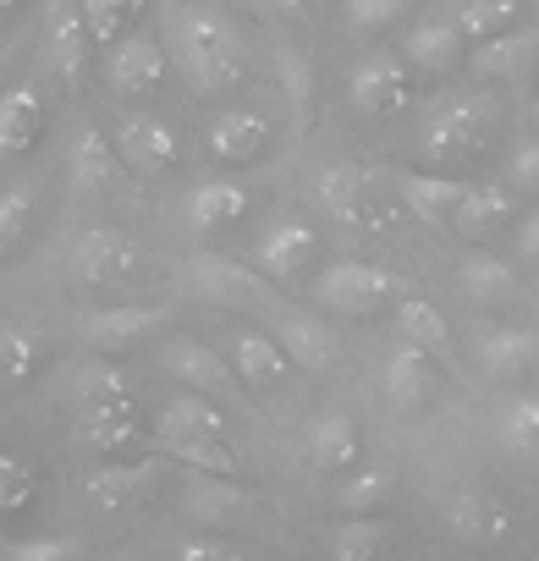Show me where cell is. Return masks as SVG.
Masks as SVG:
<instances>
[{
  "label": "cell",
  "mask_w": 539,
  "mask_h": 561,
  "mask_svg": "<svg viewBox=\"0 0 539 561\" xmlns=\"http://www.w3.org/2000/svg\"><path fill=\"white\" fill-rule=\"evenodd\" d=\"M165 56L193 83V94H226L248 72L237 28L220 12H209V7H187V12H176L165 23Z\"/></svg>",
  "instance_id": "6da1fadb"
},
{
  "label": "cell",
  "mask_w": 539,
  "mask_h": 561,
  "mask_svg": "<svg viewBox=\"0 0 539 561\" xmlns=\"http://www.w3.org/2000/svg\"><path fill=\"white\" fill-rule=\"evenodd\" d=\"M495 127H501V105L484 100V94H462V100L440 105V111L424 122L418 154H424L435 171L451 176V165H468V160H479V154L490 149Z\"/></svg>",
  "instance_id": "7a4b0ae2"
},
{
  "label": "cell",
  "mask_w": 539,
  "mask_h": 561,
  "mask_svg": "<svg viewBox=\"0 0 539 561\" xmlns=\"http://www.w3.org/2000/svg\"><path fill=\"white\" fill-rule=\"evenodd\" d=\"M309 287H314L320 314H331V320H375V314L397 309V298H402V280L369 259H336Z\"/></svg>",
  "instance_id": "3957f363"
},
{
  "label": "cell",
  "mask_w": 539,
  "mask_h": 561,
  "mask_svg": "<svg viewBox=\"0 0 539 561\" xmlns=\"http://www.w3.org/2000/svg\"><path fill=\"white\" fill-rule=\"evenodd\" d=\"M72 280L83 293H111V287H133L138 270H144V248L116 231V226H89L78 242H72Z\"/></svg>",
  "instance_id": "277c9868"
},
{
  "label": "cell",
  "mask_w": 539,
  "mask_h": 561,
  "mask_svg": "<svg viewBox=\"0 0 539 561\" xmlns=\"http://www.w3.org/2000/svg\"><path fill=\"white\" fill-rule=\"evenodd\" d=\"M320 259H325V237L298 220V215H282V220H270L253 242V270L270 275V280H282V287H298V280L320 275Z\"/></svg>",
  "instance_id": "5b68a950"
},
{
  "label": "cell",
  "mask_w": 539,
  "mask_h": 561,
  "mask_svg": "<svg viewBox=\"0 0 539 561\" xmlns=\"http://www.w3.org/2000/svg\"><path fill=\"white\" fill-rule=\"evenodd\" d=\"M165 72H171L165 39L149 34V28H127V34L105 50V83H111V94H122V100H149V94H160Z\"/></svg>",
  "instance_id": "8992f818"
},
{
  "label": "cell",
  "mask_w": 539,
  "mask_h": 561,
  "mask_svg": "<svg viewBox=\"0 0 539 561\" xmlns=\"http://www.w3.org/2000/svg\"><path fill=\"white\" fill-rule=\"evenodd\" d=\"M144 440V419L138 402H116V408H78L72 413V451L89 462H127V451Z\"/></svg>",
  "instance_id": "52a82bcc"
},
{
  "label": "cell",
  "mask_w": 539,
  "mask_h": 561,
  "mask_svg": "<svg viewBox=\"0 0 539 561\" xmlns=\"http://www.w3.org/2000/svg\"><path fill=\"white\" fill-rule=\"evenodd\" d=\"M446 528H451V539H462L473 550H495V545H506L517 534V512H512V501L501 490H479L473 484V490H457L446 501Z\"/></svg>",
  "instance_id": "ba28073f"
},
{
  "label": "cell",
  "mask_w": 539,
  "mask_h": 561,
  "mask_svg": "<svg viewBox=\"0 0 539 561\" xmlns=\"http://www.w3.org/2000/svg\"><path fill=\"white\" fill-rule=\"evenodd\" d=\"M111 144H116L122 165H127L133 176H144V182L171 176V171L182 165V138H176V127L160 122V116H122V127L111 133Z\"/></svg>",
  "instance_id": "9c48e42d"
},
{
  "label": "cell",
  "mask_w": 539,
  "mask_h": 561,
  "mask_svg": "<svg viewBox=\"0 0 539 561\" xmlns=\"http://www.w3.org/2000/svg\"><path fill=\"white\" fill-rule=\"evenodd\" d=\"M276 342H282V353H287L298 369H309V375H336V369H342V336H336V325H325L320 314H303V309L276 314Z\"/></svg>",
  "instance_id": "30bf717a"
},
{
  "label": "cell",
  "mask_w": 539,
  "mask_h": 561,
  "mask_svg": "<svg viewBox=\"0 0 539 561\" xmlns=\"http://www.w3.org/2000/svg\"><path fill=\"white\" fill-rule=\"evenodd\" d=\"M375 171L364 165H331L320 176V204L347 226V231H375L380 226V193H375Z\"/></svg>",
  "instance_id": "8fae6325"
},
{
  "label": "cell",
  "mask_w": 539,
  "mask_h": 561,
  "mask_svg": "<svg viewBox=\"0 0 539 561\" xmlns=\"http://www.w3.org/2000/svg\"><path fill=\"white\" fill-rule=\"evenodd\" d=\"M154 358H160V369H165L176 386H187V391H198V397H220V391L237 386L231 364H226L215 347L193 342V336H165Z\"/></svg>",
  "instance_id": "7c38bea8"
},
{
  "label": "cell",
  "mask_w": 539,
  "mask_h": 561,
  "mask_svg": "<svg viewBox=\"0 0 539 561\" xmlns=\"http://www.w3.org/2000/svg\"><path fill=\"white\" fill-rule=\"evenodd\" d=\"M231 375H237V386L242 391H253V397H264V391H276L282 380H287V353H282V342L270 336V331H253V325H237L231 331Z\"/></svg>",
  "instance_id": "4fadbf2b"
},
{
  "label": "cell",
  "mask_w": 539,
  "mask_h": 561,
  "mask_svg": "<svg viewBox=\"0 0 539 561\" xmlns=\"http://www.w3.org/2000/svg\"><path fill=\"white\" fill-rule=\"evenodd\" d=\"M512 226H517V193L506 182H468V193L451 215V231L462 242H490Z\"/></svg>",
  "instance_id": "5bb4252c"
},
{
  "label": "cell",
  "mask_w": 539,
  "mask_h": 561,
  "mask_svg": "<svg viewBox=\"0 0 539 561\" xmlns=\"http://www.w3.org/2000/svg\"><path fill=\"white\" fill-rule=\"evenodd\" d=\"M408 94H413V78H408V67H402L397 56H375V61H364V67L353 72V105H358V116H369V122L402 116V111H408Z\"/></svg>",
  "instance_id": "9a60e30c"
},
{
  "label": "cell",
  "mask_w": 539,
  "mask_h": 561,
  "mask_svg": "<svg viewBox=\"0 0 539 561\" xmlns=\"http://www.w3.org/2000/svg\"><path fill=\"white\" fill-rule=\"evenodd\" d=\"M45 56L56 67V78L67 89H83L89 78V61H94V39H89V23L78 12V0H61L50 12V28H45Z\"/></svg>",
  "instance_id": "2e32d148"
},
{
  "label": "cell",
  "mask_w": 539,
  "mask_h": 561,
  "mask_svg": "<svg viewBox=\"0 0 539 561\" xmlns=\"http://www.w3.org/2000/svg\"><path fill=\"white\" fill-rule=\"evenodd\" d=\"M380 391L397 413H424L429 397H435V358L418 353L413 342L391 347L386 353V369H380Z\"/></svg>",
  "instance_id": "e0dca14e"
},
{
  "label": "cell",
  "mask_w": 539,
  "mask_h": 561,
  "mask_svg": "<svg viewBox=\"0 0 539 561\" xmlns=\"http://www.w3.org/2000/svg\"><path fill=\"white\" fill-rule=\"evenodd\" d=\"M182 440H231L226 413L198 391H182L154 413V446H182Z\"/></svg>",
  "instance_id": "ac0fdd59"
},
{
  "label": "cell",
  "mask_w": 539,
  "mask_h": 561,
  "mask_svg": "<svg viewBox=\"0 0 539 561\" xmlns=\"http://www.w3.org/2000/svg\"><path fill=\"white\" fill-rule=\"evenodd\" d=\"M397 193L413 209V220H424L429 231H451V215H457L468 182H457L446 171H397Z\"/></svg>",
  "instance_id": "d6986e66"
},
{
  "label": "cell",
  "mask_w": 539,
  "mask_h": 561,
  "mask_svg": "<svg viewBox=\"0 0 539 561\" xmlns=\"http://www.w3.org/2000/svg\"><path fill=\"white\" fill-rule=\"evenodd\" d=\"M479 369L501 386H517L523 375L539 369V331L523 325H490L479 331Z\"/></svg>",
  "instance_id": "ffe728a7"
},
{
  "label": "cell",
  "mask_w": 539,
  "mask_h": 561,
  "mask_svg": "<svg viewBox=\"0 0 539 561\" xmlns=\"http://www.w3.org/2000/svg\"><path fill=\"white\" fill-rule=\"evenodd\" d=\"M270 138H276V127H270L264 111H220L209 122V154L220 165H253V160H264Z\"/></svg>",
  "instance_id": "44dd1931"
},
{
  "label": "cell",
  "mask_w": 539,
  "mask_h": 561,
  "mask_svg": "<svg viewBox=\"0 0 539 561\" xmlns=\"http://www.w3.org/2000/svg\"><path fill=\"white\" fill-rule=\"evenodd\" d=\"M165 314L160 309H94V314H83L78 320V336H83V347L89 353H127V347H138L144 336H154V325H160Z\"/></svg>",
  "instance_id": "7402d4cb"
},
{
  "label": "cell",
  "mask_w": 539,
  "mask_h": 561,
  "mask_svg": "<svg viewBox=\"0 0 539 561\" xmlns=\"http://www.w3.org/2000/svg\"><path fill=\"white\" fill-rule=\"evenodd\" d=\"M309 462L314 473H353L364 462V435L353 413H320L309 424Z\"/></svg>",
  "instance_id": "603a6c76"
},
{
  "label": "cell",
  "mask_w": 539,
  "mask_h": 561,
  "mask_svg": "<svg viewBox=\"0 0 539 561\" xmlns=\"http://www.w3.org/2000/svg\"><path fill=\"white\" fill-rule=\"evenodd\" d=\"M154 473H160V462L149 457V462H100L89 479H83V495L100 506V512H122V506H133V501H144L149 490H154Z\"/></svg>",
  "instance_id": "cb8c5ba5"
},
{
  "label": "cell",
  "mask_w": 539,
  "mask_h": 561,
  "mask_svg": "<svg viewBox=\"0 0 539 561\" xmlns=\"http://www.w3.org/2000/svg\"><path fill=\"white\" fill-rule=\"evenodd\" d=\"M67 402L72 408H116V402H138V386L122 364L111 358H83L67 375Z\"/></svg>",
  "instance_id": "d4e9b609"
},
{
  "label": "cell",
  "mask_w": 539,
  "mask_h": 561,
  "mask_svg": "<svg viewBox=\"0 0 539 561\" xmlns=\"http://www.w3.org/2000/svg\"><path fill=\"white\" fill-rule=\"evenodd\" d=\"M473 61H479V72L495 78V83H528V78L539 72V28H512V34L479 45Z\"/></svg>",
  "instance_id": "484cf974"
},
{
  "label": "cell",
  "mask_w": 539,
  "mask_h": 561,
  "mask_svg": "<svg viewBox=\"0 0 539 561\" xmlns=\"http://www.w3.org/2000/svg\"><path fill=\"white\" fill-rule=\"evenodd\" d=\"M127 176H133V171L122 165L116 144H111L100 127H89V133L78 138V149H72V187H78V193H116Z\"/></svg>",
  "instance_id": "4316f807"
},
{
  "label": "cell",
  "mask_w": 539,
  "mask_h": 561,
  "mask_svg": "<svg viewBox=\"0 0 539 561\" xmlns=\"http://www.w3.org/2000/svg\"><path fill=\"white\" fill-rule=\"evenodd\" d=\"M462 50H468V39H462L457 23H446V18H424V23L408 34V67H418V72H429V78L457 72V67H462Z\"/></svg>",
  "instance_id": "83f0119b"
},
{
  "label": "cell",
  "mask_w": 539,
  "mask_h": 561,
  "mask_svg": "<svg viewBox=\"0 0 539 561\" xmlns=\"http://www.w3.org/2000/svg\"><path fill=\"white\" fill-rule=\"evenodd\" d=\"M391 495H397V473L391 468H375V462H358L353 473H342L331 506L342 517H386Z\"/></svg>",
  "instance_id": "f1b7e54d"
},
{
  "label": "cell",
  "mask_w": 539,
  "mask_h": 561,
  "mask_svg": "<svg viewBox=\"0 0 539 561\" xmlns=\"http://www.w3.org/2000/svg\"><path fill=\"white\" fill-rule=\"evenodd\" d=\"M242 215H248V187H242V182H226V176L193 187V198H187V226H193L198 237H215V231L237 226Z\"/></svg>",
  "instance_id": "f546056e"
},
{
  "label": "cell",
  "mask_w": 539,
  "mask_h": 561,
  "mask_svg": "<svg viewBox=\"0 0 539 561\" xmlns=\"http://www.w3.org/2000/svg\"><path fill=\"white\" fill-rule=\"evenodd\" d=\"M397 325H402V342H413V347L429 353L435 364H446L451 347H457L446 314H440L429 298H418V293H402V298H397Z\"/></svg>",
  "instance_id": "4dcf8cb0"
},
{
  "label": "cell",
  "mask_w": 539,
  "mask_h": 561,
  "mask_svg": "<svg viewBox=\"0 0 539 561\" xmlns=\"http://www.w3.org/2000/svg\"><path fill=\"white\" fill-rule=\"evenodd\" d=\"M45 133V100L34 89L0 94V154H28Z\"/></svg>",
  "instance_id": "1f68e13d"
},
{
  "label": "cell",
  "mask_w": 539,
  "mask_h": 561,
  "mask_svg": "<svg viewBox=\"0 0 539 561\" xmlns=\"http://www.w3.org/2000/svg\"><path fill=\"white\" fill-rule=\"evenodd\" d=\"M397 528L386 517H342L331 528V561H386Z\"/></svg>",
  "instance_id": "d6a6232c"
},
{
  "label": "cell",
  "mask_w": 539,
  "mask_h": 561,
  "mask_svg": "<svg viewBox=\"0 0 539 561\" xmlns=\"http://www.w3.org/2000/svg\"><path fill=\"white\" fill-rule=\"evenodd\" d=\"M457 280H462V293H468L473 304H501V298H512V264H506V259H495L490 248L462 253Z\"/></svg>",
  "instance_id": "836d02e7"
},
{
  "label": "cell",
  "mask_w": 539,
  "mask_h": 561,
  "mask_svg": "<svg viewBox=\"0 0 539 561\" xmlns=\"http://www.w3.org/2000/svg\"><path fill=\"white\" fill-rule=\"evenodd\" d=\"M517 0H468V7L451 18L457 23V34L479 50V45H490V39H501V34H512L517 28Z\"/></svg>",
  "instance_id": "e575fe53"
},
{
  "label": "cell",
  "mask_w": 539,
  "mask_h": 561,
  "mask_svg": "<svg viewBox=\"0 0 539 561\" xmlns=\"http://www.w3.org/2000/svg\"><path fill=\"white\" fill-rule=\"evenodd\" d=\"M495 440L512 457H539V397H512L495 419Z\"/></svg>",
  "instance_id": "d590c367"
},
{
  "label": "cell",
  "mask_w": 539,
  "mask_h": 561,
  "mask_svg": "<svg viewBox=\"0 0 539 561\" xmlns=\"http://www.w3.org/2000/svg\"><path fill=\"white\" fill-rule=\"evenodd\" d=\"M182 506H187L193 517H204V523H220V517H231V512L242 506V490H237V479L193 473L187 490H182Z\"/></svg>",
  "instance_id": "8d00e7d4"
},
{
  "label": "cell",
  "mask_w": 539,
  "mask_h": 561,
  "mask_svg": "<svg viewBox=\"0 0 539 561\" xmlns=\"http://www.w3.org/2000/svg\"><path fill=\"white\" fill-rule=\"evenodd\" d=\"M39 375V336L0 325V391H18Z\"/></svg>",
  "instance_id": "74e56055"
},
{
  "label": "cell",
  "mask_w": 539,
  "mask_h": 561,
  "mask_svg": "<svg viewBox=\"0 0 539 561\" xmlns=\"http://www.w3.org/2000/svg\"><path fill=\"white\" fill-rule=\"evenodd\" d=\"M34 209H39V198H34L28 182H18V187L0 193V259H12V253L28 242V231H34Z\"/></svg>",
  "instance_id": "f35d334b"
},
{
  "label": "cell",
  "mask_w": 539,
  "mask_h": 561,
  "mask_svg": "<svg viewBox=\"0 0 539 561\" xmlns=\"http://www.w3.org/2000/svg\"><path fill=\"white\" fill-rule=\"evenodd\" d=\"M138 7H144V0H78V12H83V23H89L94 50H111V45L133 28Z\"/></svg>",
  "instance_id": "ab89813d"
},
{
  "label": "cell",
  "mask_w": 539,
  "mask_h": 561,
  "mask_svg": "<svg viewBox=\"0 0 539 561\" xmlns=\"http://www.w3.org/2000/svg\"><path fill=\"white\" fill-rule=\"evenodd\" d=\"M160 451L176 457L187 473H215V479H237V473H242L231 440H182V446H160Z\"/></svg>",
  "instance_id": "60d3db41"
},
{
  "label": "cell",
  "mask_w": 539,
  "mask_h": 561,
  "mask_svg": "<svg viewBox=\"0 0 539 561\" xmlns=\"http://www.w3.org/2000/svg\"><path fill=\"white\" fill-rule=\"evenodd\" d=\"M413 12V0H342V18L353 34H391Z\"/></svg>",
  "instance_id": "b9f144b4"
},
{
  "label": "cell",
  "mask_w": 539,
  "mask_h": 561,
  "mask_svg": "<svg viewBox=\"0 0 539 561\" xmlns=\"http://www.w3.org/2000/svg\"><path fill=\"white\" fill-rule=\"evenodd\" d=\"M34 495H39L34 468L23 457H12V451H0V512H28Z\"/></svg>",
  "instance_id": "7bdbcfd3"
},
{
  "label": "cell",
  "mask_w": 539,
  "mask_h": 561,
  "mask_svg": "<svg viewBox=\"0 0 539 561\" xmlns=\"http://www.w3.org/2000/svg\"><path fill=\"white\" fill-rule=\"evenodd\" d=\"M501 182H506L517 198H539V138H517V144L506 149Z\"/></svg>",
  "instance_id": "ee69618b"
},
{
  "label": "cell",
  "mask_w": 539,
  "mask_h": 561,
  "mask_svg": "<svg viewBox=\"0 0 539 561\" xmlns=\"http://www.w3.org/2000/svg\"><path fill=\"white\" fill-rule=\"evenodd\" d=\"M12 561H83V545L67 539V534H34V539H18L7 545Z\"/></svg>",
  "instance_id": "f6af8a7d"
},
{
  "label": "cell",
  "mask_w": 539,
  "mask_h": 561,
  "mask_svg": "<svg viewBox=\"0 0 539 561\" xmlns=\"http://www.w3.org/2000/svg\"><path fill=\"white\" fill-rule=\"evenodd\" d=\"M187 275L198 280V293H209V298H231V293L242 287V280H248L237 264H226V259H215V253L193 259V264H187Z\"/></svg>",
  "instance_id": "bcb514c9"
},
{
  "label": "cell",
  "mask_w": 539,
  "mask_h": 561,
  "mask_svg": "<svg viewBox=\"0 0 539 561\" xmlns=\"http://www.w3.org/2000/svg\"><path fill=\"white\" fill-rule=\"evenodd\" d=\"M176 561H242V550L226 545V539H182Z\"/></svg>",
  "instance_id": "7dc6e473"
},
{
  "label": "cell",
  "mask_w": 539,
  "mask_h": 561,
  "mask_svg": "<svg viewBox=\"0 0 539 561\" xmlns=\"http://www.w3.org/2000/svg\"><path fill=\"white\" fill-rule=\"evenodd\" d=\"M512 248H517V259H523V264H539V204L512 226Z\"/></svg>",
  "instance_id": "c3c4849f"
},
{
  "label": "cell",
  "mask_w": 539,
  "mask_h": 561,
  "mask_svg": "<svg viewBox=\"0 0 539 561\" xmlns=\"http://www.w3.org/2000/svg\"><path fill=\"white\" fill-rule=\"evenodd\" d=\"M276 7H282L287 18H309V12H320V0H276Z\"/></svg>",
  "instance_id": "681fc988"
},
{
  "label": "cell",
  "mask_w": 539,
  "mask_h": 561,
  "mask_svg": "<svg viewBox=\"0 0 539 561\" xmlns=\"http://www.w3.org/2000/svg\"><path fill=\"white\" fill-rule=\"evenodd\" d=\"M12 7H18V0H0V18H7V12H12Z\"/></svg>",
  "instance_id": "f907efd6"
},
{
  "label": "cell",
  "mask_w": 539,
  "mask_h": 561,
  "mask_svg": "<svg viewBox=\"0 0 539 561\" xmlns=\"http://www.w3.org/2000/svg\"><path fill=\"white\" fill-rule=\"evenodd\" d=\"M534 561H539V556H534Z\"/></svg>",
  "instance_id": "816d5d0a"
}]
</instances>
